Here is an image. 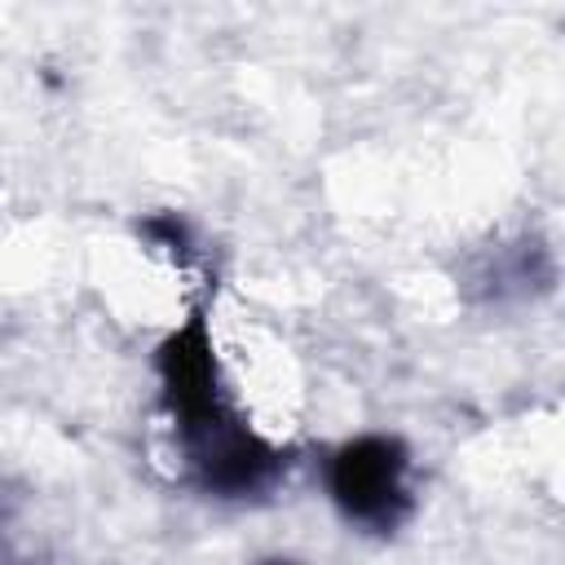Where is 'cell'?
<instances>
[{
  "mask_svg": "<svg viewBox=\"0 0 565 565\" xmlns=\"http://www.w3.org/2000/svg\"><path fill=\"white\" fill-rule=\"evenodd\" d=\"M137 234H141L150 247L168 252V256H185V252H190V225H185V216H177V212H154V216L137 221Z\"/></svg>",
  "mask_w": 565,
  "mask_h": 565,
  "instance_id": "obj_3",
  "label": "cell"
},
{
  "mask_svg": "<svg viewBox=\"0 0 565 565\" xmlns=\"http://www.w3.org/2000/svg\"><path fill=\"white\" fill-rule=\"evenodd\" d=\"M411 446L397 433H358L322 459V486L349 530L388 539L415 516Z\"/></svg>",
  "mask_w": 565,
  "mask_h": 565,
  "instance_id": "obj_2",
  "label": "cell"
},
{
  "mask_svg": "<svg viewBox=\"0 0 565 565\" xmlns=\"http://www.w3.org/2000/svg\"><path fill=\"white\" fill-rule=\"evenodd\" d=\"M260 565H300V561H260Z\"/></svg>",
  "mask_w": 565,
  "mask_h": 565,
  "instance_id": "obj_4",
  "label": "cell"
},
{
  "mask_svg": "<svg viewBox=\"0 0 565 565\" xmlns=\"http://www.w3.org/2000/svg\"><path fill=\"white\" fill-rule=\"evenodd\" d=\"M154 380H159V411L172 428V446L181 455L185 481L199 494L247 503V499H265L274 486L287 481L291 450L260 437L234 406L203 305H190V313L159 340Z\"/></svg>",
  "mask_w": 565,
  "mask_h": 565,
  "instance_id": "obj_1",
  "label": "cell"
}]
</instances>
